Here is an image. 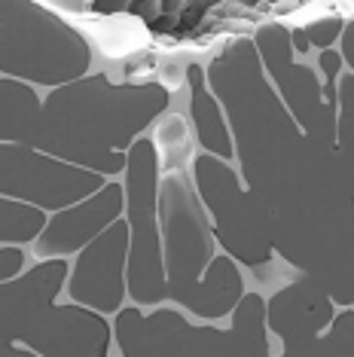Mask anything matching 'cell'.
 I'll return each mask as SVG.
<instances>
[{
	"mask_svg": "<svg viewBox=\"0 0 354 357\" xmlns=\"http://www.w3.org/2000/svg\"><path fill=\"white\" fill-rule=\"evenodd\" d=\"M159 229L168 296L196 318H223L241 299V275L229 257H214L202 202L177 174H168L159 190Z\"/></svg>",
	"mask_w": 354,
	"mask_h": 357,
	"instance_id": "obj_1",
	"label": "cell"
},
{
	"mask_svg": "<svg viewBox=\"0 0 354 357\" xmlns=\"http://www.w3.org/2000/svg\"><path fill=\"white\" fill-rule=\"evenodd\" d=\"M68 278V263L49 257L15 281H0V357L104 354L107 324L86 305L52 308Z\"/></svg>",
	"mask_w": 354,
	"mask_h": 357,
	"instance_id": "obj_2",
	"label": "cell"
},
{
	"mask_svg": "<svg viewBox=\"0 0 354 357\" xmlns=\"http://www.w3.org/2000/svg\"><path fill=\"white\" fill-rule=\"evenodd\" d=\"M88 68L86 40L34 0H0V74L43 86Z\"/></svg>",
	"mask_w": 354,
	"mask_h": 357,
	"instance_id": "obj_3",
	"label": "cell"
},
{
	"mask_svg": "<svg viewBox=\"0 0 354 357\" xmlns=\"http://www.w3.org/2000/svg\"><path fill=\"white\" fill-rule=\"evenodd\" d=\"M125 177V220L132 229L128 241V294L138 305H153L168 296L162 263V229H159L156 144L141 137L128 147Z\"/></svg>",
	"mask_w": 354,
	"mask_h": 357,
	"instance_id": "obj_4",
	"label": "cell"
},
{
	"mask_svg": "<svg viewBox=\"0 0 354 357\" xmlns=\"http://www.w3.org/2000/svg\"><path fill=\"white\" fill-rule=\"evenodd\" d=\"M236 324L229 333L223 330H199L190 327L180 314H174L171 308H162L153 318L141 321L153 327L156 333H144L125 321H116V339H138V336H153V342H144L134 354H153L162 342H168L159 354H269L266 345V303L260 294H241L238 305L232 308Z\"/></svg>",
	"mask_w": 354,
	"mask_h": 357,
	"instance_id": "obj_5",
	"label": "cell"
},
{
	"mask_svg": "<svg viewBox=\"0 0 354 357\" xmlns=\"http://www.w3.org/2000/svg\"><path fill=\"white\" fill-rule=\"evenodd\" d=\"M104 186L101 172H83L59 162L52 153L31 144L0 141V196L55 211L92 196Z\"/></svg>",
	"mask_w": 354,
	"mask_h": 357,
	"instance_id": "obj_6",
	"label": "cell"
},
{
	"mask_svg": "<svg viewBox=\"0 0 354 357\" xmlns=\"http://www.w3.org/2000/svg\"><path fill=\"white\" fill-rule=\"evenodd\" d=\"M128 241H132V229H128L125 217H119L79 250L74 275L68 284V294L77 305L104 314L119 312L125 296Z\"/></svg>",
	"mask_w": 354,
	"mask_h": 357,
	"instance_id": "obj_7",
	"label": "cell"
},
{
	"mask_svg": "<svg viewBox=\"0 0 354 357\" xmlns=\"http://www.w3.org/2000/svg\"><path fill=\"white\" fill-rule=\"evenodd\" d=\"M125 211V186L104 183L92 196L79 199V205L64 208L52 220L43 223L40 238L34 245V254L40 259L64 257L86 248L98 232H104L114 220H119Z\"/></svg>",
	"mask_w": 354,
	"mask_h": 357,
	"instance_id": "obj_8",
	"label": "cell"
},
{
	"mask_svg": "<svg viewBox=\"0 0 354 357\" xmlns=\"http://www.w3.org/2000/svg\"><path fill=\"white\" fill-rule=\"evenodd\" d=\"M43 223H46L43 208L10 199V196H0V241H13V245L31 241V238H37ZM22 266H25L22 248H0V281L15 278L22 272Z\"/></svg>",
	"mask_w": 354,
	"mask_h": 357,
	"instance_id": "obj_9",
	"label": "cell"
},
{
	"mask_svg": "<svg viewBox=\"0 0 354 357\" xmlns=\"http://www.w3.org/2000/svg\"><path fill=\"white\" fill-rule=\"evenodd\" d=\"M40 126V101L34 89L15 77H0V141L31 144Z\"/></svg>",
	"mask_w": 354,
	"mask_h": 357,
	"instance_id": "obj_10",
	"label": "cell"
},
{
	"mask_svg": "<svg viewBox=\"0 0 354 357\" xmlns=\"http://www.w3.org/2000/svg\"><path fill=\"white\" fill-rule=\"evenodd\" d=\"M190 86H192V123H196L199 144H202L208 153H214V156L232 159L229 128H226V123H223L217 101L208 95V89L202 86V70L199 68L190 70Z\"/></svg>",
	"mask_w": 354,
	"mask_h": 357,
	"instance_id": "obj_11",
	"label": "cell"
},
{
	"mask_svg": "<svg viewBox=\"0 0 354 357\" xmlns=\"http://www.w3.org/2000/svg\"><path fill=\"white\" fill-rule=\"evenodd\" d=\"M171 137H165L162 132H156V153L159 162H165V168H180V162L187 159V126L180 123V116L171 119Z\"/></svg>",
	"mask_w": 354,
	"mask_h": 357,
	"instance_id": "obj_12",
	"label": "cell"
},
{
	"mask_svg": "<svg viewBox=\"0 0 354 357\" xmlns=\"http://www.w3.org/2000/svg\"><path fill=\"white\" fill-rule=\"evenodd\" d=\"M305 40L309 43H315L321 46V50H327L330 43H336V37L342 34V22L339 19H327V22H315V25H309L302 31Z\"/></svg>",
	"mask_w": 354,
	"mask_h": 357,
	"instance_id": "obj_13",
	"label": "cell"
},
{
	"mask_svg": "<svg viewBox=\"0 0 354 357\" xmlns=\"http://www.w3.org/2000/svg\"><path fill=\"white\" fill-rule=\"evenodd\" d=\"M34 3L46 6V10H55L61 15H83L88 10V0H34Z\"/></svg>",
	"mask_w": 354,
	"mask_h": 357,
	"instance_id": "obj_14",
	"label": "cell"
},
{
	"mask_svg": "<svg viewBox=\"0 0 354 357\" xmlns=\"http://www.w3.org/2000/svg\"><path fill=\"white\" fill-rule=\"evenodd\" d=\"M128 3H132V0H95V13H119V10H128Z\"/></svg>",
	"mask_w": 354,
	"mask_h": 357,
	"instance_id": "obj_15",
	"label": "cell"
},
{
	"mask_svg": "<svg viewBox=\"0 0 354 357\" xmlns=\"http://www.w3.org/2000/svg\"><path fill=\"white\" fill-rule=\"evenodd\" d=\"M180 3H183V0H162V10H165V13H171L174 6H180Z\"/></svg>",
	"mask_w": 354,
	"mask_h": 357,
	"instance_id": "obj_16",
	"label": "cell"
}]
</instances>
